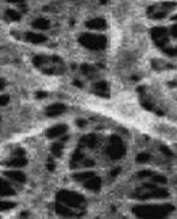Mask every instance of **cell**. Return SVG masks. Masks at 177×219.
Listing matches in <instances>:
<instances>
[{
	"label": "cell",
	"instance_id": "1",
	"mask_svg": "<svg viewBox=\"0 0 177 219\" xmlns=\"http://www.w3.org/2000/svg\"><path fill=\"white\" fill-rule=\"evenodd\" d=\"M148 159V155L147 154H140L139 156H138V161H146Z\"/></svg>",
	"mask_w": 177,
	"mask_h": 219
}]
</instances>
